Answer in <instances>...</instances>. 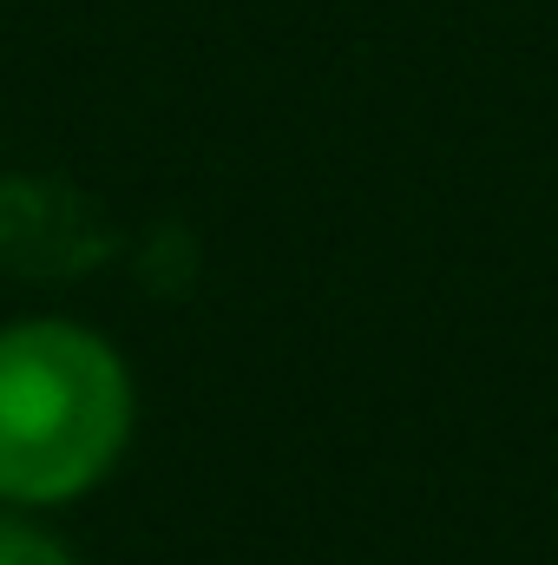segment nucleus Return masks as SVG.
Wrapping results in <instances>:
<instances>
[{
    "label": "nucleus",
    "instance_id": "f03ea898",
    "mask_svg": "<svg viewBox=\"0 0 558 565\" xmlns=\"http://www.w3.org/2000/svg\"><path fill=\"white\" fill-rule=\"evenodd\" d=\"M0 565H73L53 540H40V533H26V526H7L0 520Z\"/></svg>",
    "mask_w": 558,
    "mask_h": 565
},
{
    "label": "nucleus",
    "instance_id": "f257e3e1",
    "mask_svg": "<svg viewBox=\"0 0 558 565\" xmlns=\"http://www.w3.org/2000/svg\"><path fill=\"white\" fill-rule=\"evenodd\" d=\"M132 422L119 355L73 322L0 329V500L86 493Z\"/></svg>",
    "mask_w": 558,
    "mask_h": 565
}]
</instances>
